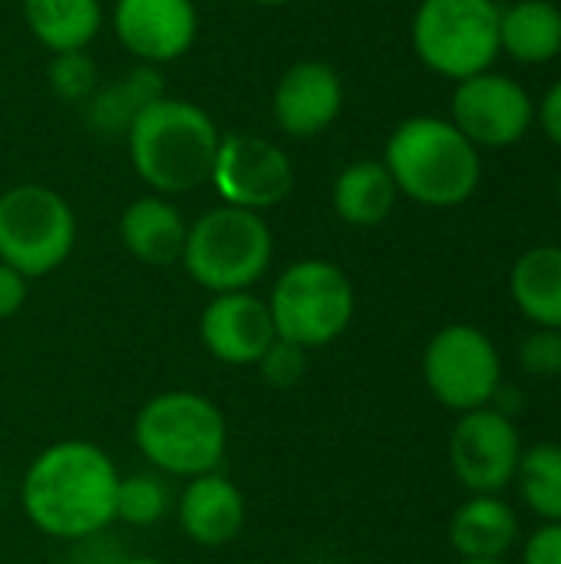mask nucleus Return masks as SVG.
I'll return each mask as SVG.
<instances>
[{
	"mask_svg": "<svg viewBox=\"0 0 561 564\" xmlns=\"http://www.w3.org/2000/svg\"><path fill=\"white\" fill-rule=\"evenodd\" d=\"M122 473L112 456L89 440H60L36 453L20 479L26 522L56 542H86L116 522Z\"/></svg>",
	"mask_w": 561,
	"mask_h": 564,
	"instance_id": "obj_1",
	"label": "nucleus"
},
{
	"mask_svg": "<svg viewBox=\"0 0 561 564\" xmlns=\"http://www.w3.org/2000/svg\"><path fill=\"white\" fill-rule=\"evenodd\" d=\"M129 159L152 195H188L212 178L222 129L188 99L159 96L149 102L129 135Z\"/></svg>",
	"mask_w": 561,
	"mask_h": 564,
	"instance_id": "obj_2",
	"label": "nucleus"
},
{
	"mask_svg": "<svg viewBox=\"0 0 561 564\" xmlns=\"http://www.w3.org/2000/svg\"><path fill=\"white\" fill-rule=\"evenodd\" d=\"M397 192L427 208H456L473 198L483 178L479 149L440 116L403 119L384 149Z\"/></svg>",
	"mask_w": 561,
	"mask_h": 564,
	"instance_id": "obj_3",
	"label": "nucleus"
},
{
	"mask_svg": "<svg viewBox=\"0 0 561 564\" xmlns=\"http://www.w3.org/2000/svg\"><path fill=\"white\" fill-rule=\"evenodd\" d=\"M132 443L165 479H195L222 466L228 453V420L205 393L162 390L139 406Z\"/></svg>",
	"mask_w": 561,
	"mask_h": 564,
	"instance_id": "obj_4",
	"label": "nucleus"
},
{
	"mask_svg": "<svg viewBox=\"0 0 561 564\" xmlns=\"http://www.w3.org/2000/svg\"><path fill=\"white\" fill-rule=\"evenodd\" d=\"M274 235L265 215L218 205L188 225L182 268L208 294L251 291L271 268Z\"/></svg>",
	"mask_w": 561,
	"mask_h": 564,
	"instance_id": "obj_5",
	"label": "nucleus"
},
{
	"mask_svg": "<svg viewBox=\"0 0 561 564\" xmlns=\"http://www.w3.org/2000/svg\"><path fill=\"white\" fill-rule=\"evenodd\" d=\"M268 311L281 340L317 350L347 334L357 311V291L341 264L301 258L274 278Z\"/></svg>",
	"mask_w": 561,
	"mask_h": 564,
	"instance_id": "obj_6",
	"label": "nucleus"
},
{
	"mask_svg": "<svg viewBox=\"0 0 561 564\" xmlns=\"http://www.w3.org/2000/svg\"><path fill=\"white\" fill-rule=\"evenodd\" d=\"M499 13L496 0H420L413 13V53L420 63L463 83L493 69L499 50Z\"/></svg>",
	"mask_w": 561,
	"mask_h": 564,
	"instance_id": "obj_7",
	"label": "nucleus"
},
{
	"mask_svg": "<svg viewBox=\"0 0 561 564\" xmlns=\"http://www.w3.org/2000/svg\"><path fill=\"white\" fill-rule=\"evenodd\" d=\"M76 248V212L50 185L20 182L0 195V261L26 281L66 264Z\"/></svg>",
	"mask_w": 561,
	"mask_h": 564,
	"instance_id": "obj_8",
	"label": "nucleus"
},
{
	"mask_svg": "<svg viewBox=\"0 0 561 564\" xmlns=\"http://www.w3.org/2000/svg\"><path fill=\"white\" fill-rule=\"evenodd\" d=\"M423 380L440 406L463 416L496 403L503 390V357L479 327L450 324L436 330L423 350Z\"/></svg>",
	"mask_w": 561,
	"mask_h": 564,
	"instance_id": "obj_9",
	"label": "nucleus"
},
{
	"mask_svg": "<svg viewBox=\"0 0 561 564\" xmlns=\"http://www.w3.org/2000/svg\"><path fill=\"white\" fill-rule=\"evenodd\" d=\"M222 205L245 212H271L294 192L291 155L255 132H222L212 178Z\"/></svg>",
	"mask_w": 561,
	"mask_h": 564,
	"instance_id": "obj_10",
	"label": "nucleus"
},
{
	"mask_svg": "<svg viewBox=\"0 0 561 564\" xmlns=\"http://www.w3.org/2000/svg\"><path fill=\"white\" fill-rule=\"evenodd\" d=\"M522 443L516 423L493 406L463 413L450 436V466L470 496H503L516 482Z\"/></svg>",
	"mask_w": 561,
	"mask_h": 564,
	"instance_id": "obj_11",
	"label": "nucleus"
},
{
	"mask_svg": "<svg viewBox=\"0 0 561 564\" xmlns=\"http://www.w3.org/2000/svg\"><path fill=\"white\" fill-rule=\"evenodd\" d=\"M476 149H509L536 122V102L506 73H479L453 89V119H450Z\"/></svg>",
	"mask_w": 561,
	"mask_h": 564,
	"instance_id": "obj_12",
	"label": "nucleus"
},
{
	"mask_svg": "<svg viewBox=\"0 0 561 564\" xmlns=\"http://www.w3.org/2000/svg\"><path fill=\"white\" fill-rule=\"evenodd\" d=\"M112 30L139 63L165 66L195 46L198 7L195 0H116Z\"/></svg>",
	"mask_w": 561,
	"mask_h": 564,
	"instance_id": "obj_13",
	"label": "nucleus"
},
{
	"mask_svg": "<svg viewBox=\"0 0 561 564\" xmlns=\"http://www.w3.org/2000/svg\"><path fill=\"white\" fill-rule=\"evenodd\" d=\"M205 354L225 367H255L278 340L268 301L251 291L212 294L198 317Z\"/></svg>",
	"mask_w": 561,
	"mask_h": 564,
	"instance_id": "obj_14",
	"label": "nucleus"
},
{
	"mask_svg": "<svg viewBox=\"0 0 561 564\" xmlns=\"http://www.w3.org/2000/svg\"><path fill=\"white\" fill-rule=\"evenodd\" d=\"M344 109V83L331 63L298 59L291 63L271 96L274 122L291 139H314L327 132Z\"/></svg>",
	"mask_w": 561,
	"mask_h": 564,
	"instance_id": "obj_15",
	"label": "nucleus"
},
{
	"mask_svg": "<svg viewBox=\"0 0 561 564\" xmlns=\"http://www.w3.org/2000/svg\"><path fill=\"white\" fill-rule=\"evenodd\" d=\"M172 516L192 545L222 549L241 535L248 509H245L241 489L225 473L215 469V473L185 479V489L175 496Z\"/></svg>",
	"mask_w": 561,
	"mask_h": 564,
	"instance_id": "obj_16",
	"label": "nucleus"
},
{
	"mask_svg": "<svg viewBox=\"0 0 561 564\" xmlns=\"http://www.w3.org/2000/svg\"><path fill=\"white\" fill-rule=\"evenodd\" d=\"M185 238H188V221L165 195H142L129 202L119 215L122 248L149 268L179 264L185 251Z\"/></svg>",
	"mask_w": 561,
	"mask_h": 564,
	"instance_id": "obj_17",
	"label": "nucleus"
},
{
	"mask_svg": "<svg viewBox=\"0 0 561 564\" xmlns=\"http://www.w3.org/2000/svg\"><path fill=\"white\" fill-rule=\"evenodd\" d=\"M450 542L466 562L506 558L519 545V516L503 496H470L450 519Z\"/></svg>",
	"mask_w": 561,
	"mask_h": 564,
	"instance_id": "obj_18",
	"label": "nucleus"
},
{
	"mask_svg": "<svg viewBox=\"0 0 561 564\" xmlns=\"http://www.w3.org/2000/svg\"><path fill=\"white\" fill-rule=\"evenodd\" d=\"M159 96H165L159 69L139 63V66L126 69L119 79L99 83V89L79 109H83L86 126L96 135H103V139H126L132 122H136V116L149 102H155Z\"/></svg>",
	"mask_w": 561,
	"mask_h": 564,
	"instance_id": "obj_19",
	"label": "nucleus"
},
{
	"mask_svg": "<svg viewBox=\"0 0 561 564\" xmlns=\"http://www.w3.org/2000/svg\"><path fill=\"white\" fill-rule=\"evenodd\" d=\"M397 198L400 192L384 159L350 162L347 169H341L334 192H331L334 215L350 228H377L380 221L390 218V212L397 208Z\"/></svg>",
	"mask_w": 561,
	"mask_h": 564,
	"instance_id": "obj_20",
	"label": "nucleus"
},
{
	"mask_svg": "<svg viewBox=\"0 0 561 564\" xmlns=\"http://www.w3.org/2000/svg\"><path fill=\"white\" fill-rule=\"evenodd\" d=\"M509 294L536 327L561 330V245L529 248L509 271Z\"/></svg>",
	"mask_w": 561,
	"mask_h": 564,
	"instance_id": "obj_21",
	"label": "nucleus"
},
{
	"mask_svg": "<svg viewBox=\"0 0 561 564\" xmlns=\"http://www.w3.org/2000/svg\"><path fill=\"white\" fill-rule=\"evenodd\" d=\"M23 20L50 53L86 50L103 30V0H23Z\"/></svg>",
	"mask_w": 561,
	"mask_h": 564,
	"instance_id": "obj_22",
	"label": "nucleus"
},
{
	"mask_svg": "<svg viewBox=\"0 0 561 564\" xmlns=\"http://www.w3.org/2000/svg\"><path fill=\"white\" fill-rule=\"evenodd\" d=\"M499 50L516 63H549L561 53V10L552 0H519L499 13Z\"/></svg>",
	"mask_w": 561,
	"mask_h": 564,
	"instance_id": "obj_23",
	"label": "nucleus"
},
{
	"mask_svg": "<svg viewBox=\"0 0 561 564\" xmlns=\"http://www.w3.org/2000/svg\"><path fill=\"white\" fill-rule=\"evenodd\" d=\"M516 486L526 509L542 522H561V446L539 443L522 449Z\"/></svg>",
	"mask_w": 561,
	"mask_h": 564,
	"instance_id": "obj_24",
	"label": "nucleus"
},
{
	"mask_svg": "<svg viewBox=\"0 0 561 564\" xmlns=\"http://www.w3.org/2000/svg\"><path fill=\"white\" fill-rule=\"evenodd\" d=\"M175 496L169 489V479L162 473H136L119 479L116 492V522H126L132 529L159 525L165 516H172Z\"/></svg>",
	"mask_w": 561,
	"mask_h": 564,
	"instance_id": "obj_25",
	"label": "nucleus"
},
{
	"mask_svg": "<svg viewBox=\"0 0 561 564\" xmlns=\"http://www.w3.org/2000/svg\"><path fill=\"white\" fill-rule=\"evenodd\" d=\"M46 79H50V89L63 102H73V106H83L99 89V69H96V63H93V56L86 50L53 53Z\"/></svg>",
	"mask_w": 561,
	"mask_h": 564,
	"instance_id": "obj_26",
	"label": "nucleus"
},
{
	"mask_svg": "<svg viewBox=\"0 0 561 564\" xmlns=\"http://www.w3.org/2000/svg\"><path fill=\"white\" fill-rule=\"evenodd\" d=\"M261 380L274 390H291L298 387L304 377H308V350L298 347V344H288V340H274L268 347V354L255 364Z\"/></svg>",
	"mask_w": 561,
	"mask_h": 564,
	"instance_id": "obj_27",
	"label": "nucleus"
},
{
	"mask_svg": "<svg viewBox=\"0 0 561 564\" xmlns=\"http://www.w3.org/2000/svg\"><path fill=\"white\" fill-rule=\"evenodd\" d=\"M519 364L529 377L555 380L561 377V330L536 327L519 344Z\"/></svg>",
	"mask_w": 561,
	"mask_h": 564,
	"instance_id": "obj_28",
	"label": "nucleus"
},
{
	"mask_svg": "<svg viewBox=\"0 0 561 564\" xmlns=\"http://www.w3.org/2000/svg\"><path fill=\"white\" fill-rule=\"evenodd\" d=\"M519 564H561V522H546L522 545Z\"/></svg>",
	"mask_w": 561,
	"mask_h": 564,
	"instance_id": "obj_29",
	"label": "nucleus"
},
{
	"mask_svg": "<svg viewBox=\"0 0 561 564\" xmlns=\"http://www.w3.org/2000/svg\"><path fill=\"white\" fill-rule=\"evenodd\" d=\"M26 297H30V281L20 271H13L10 264L0 261V324L10 321L13 314H20Z\"/></svg>",
	"mask_w": 561,
	"mask_h": 564,
	"instance_id": "obj_30",
	"label": "nucleus"
},
{
	"mask_svg": "<svg viewBox=\"0 0 561 564\" xmlns=\"http://www.w3.org/2000/svg\"><path fill=\"white\" fill-rule=\"evenodd\" d=\"M536 119H539L542 132L561 149V79L549 86V93H546L542 102L536 106Z\"/></svg>",
	"mask_w": 561,
	"mask_h": 564,
	"instance_id": "obj_31",
	"label": "nucleus"
},
{
	"mask_svg": "<svg viewBox=\"0 0 561 564\" xmlns=\"http://www.w3.org/2000/svg\"><path fill=\"white\" fill-rule=\"evenodd\" d=\"M116 564H169V562L152 558V555H136V558H122V562H116Z\"/></svg>",
	"mask_w": 561,
	"mask_h": 564,
	"instance_id": "obj_32",
	"label": "nucleus"
},
{
	"mask_svg": "<svg viewBox=\"0 0 561 564\" xmlns=\"http://www.w3.org/2000/svg\"><path fill=\"white\" fill-rule=\"evenodd\" d=\"M248 3H258V7H284L291 0H248Z\"/></svg>",
	"mask_w": 561,
	"mask_h": 564,
	"instance_id": "obj_33",
	"label": "nucleus"
},
{
	"mask_svg": "<svg viewBox=\"0 0 561 564\" xmlns=\"http://www.w3.org/2000/svg\"><path fill=\"white\" fill-rule=\"evenodd\" d=\"M460 564H509L506 558H489V562H466V558H460Z\"/></svg>",
	"mask_w": 561,
	"mask_h": 564,
	"instance_id": "obj_34",
	"label": "nucleus"
},
{
	"mask_svg": "<svg viewBox=\"0 0 561 564\" xmlns=\"http://www.w3.org/2000/svg\"><path fill=\"white\" fill-rule=\"evenodd\" d=\"M559 205H561V175H559Z\"/></svg>",
	"mask_w": 561,
	"mask_h": 564,
	"instance_id": "obj_35",
	"label": "nucleus"
}]
</instances>
